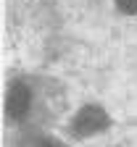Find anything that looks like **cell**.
<instances>
[{
  "instance_id": "obj_1",
  "label": "cell",
  "mask_w": 137,
  "mask_h": 147,
  "mask_svg": "<svg viewBox=\"0 0 137 147\" xmlns=\"http://www.w3.org/2000/svg\"><path fill=\"white\" fill-rule=\"evenodd\" d=\"M106 126H108V116H106V110L97 108V105H87L74 121V129L79 134H97V131H103Z\"/></svg>"
},
{
  "instance_id": "obj_2",
  "label": "cell",
  "mask_w": 137,
  "mask_h": 147,
  "mask_svg": "<svg viewBox=\"0 0 137 147\" xmlns=\"http://www.w3.org/2000/svg\"><path fill=\"white\" fill-rule=\"evenodd\" d=\"M8 116L11 118H21L27 110H29V89L24 84H16L11 89V95H8Z\"/></svg>"
},
{
  "instance_id": "obj_3",
  "label": "cell",
  "mask_w": 137,
  "mask_h": 147,
  "mask_svg": "<svg viewBox=\"0 0 137 147\" xmlns=\"http://www.w3.org/2000/svg\"><path fill=\"white\" fill-rule=\"evenodd\" d=\"M116 5L124 13H137V0H116Z\"/></svg>"
}]
</instances>
